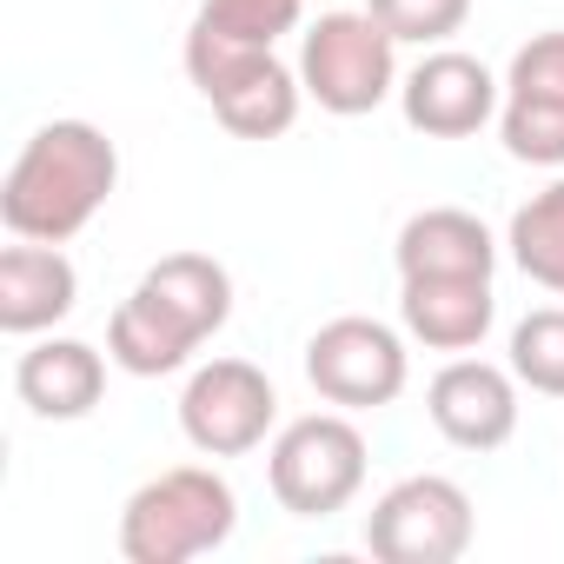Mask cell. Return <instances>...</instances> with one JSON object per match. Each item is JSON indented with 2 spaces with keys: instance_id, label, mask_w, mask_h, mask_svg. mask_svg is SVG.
Masks as SVG:
<instances>
[{
  "instance_id": "1",
  "label": "cell",
  "mask_w": 564,
  "mask_h": 564,
  "mask_svg": "<svg viewBox=\"0 0 564 564\" xmlns=\"http://www.w3.org/2000/svg\"><path fill=\"white\" fill-rule=\"evenodd\" d=\"M232 319V272L213 252H166L107 319V359L133 379L180 372Z\"/></svg>"
},
{
  "instance_id": "2",
  "label": "cell",
  "mask_w": 564,
  "mask_h": 564,
  "mask_svg": "<svg viewBox=\"0 0 564 564\" xmlns=\"http://www.w3.org/2000/svg\"><path fill=\"white\" fill-rule=\"evenodd\" d=\"M113 186H120V147L94 120H47L0 180V226L14 239L67 246L100 219Z\"/></svg>"
},
{
  "instance_id": "3",
  "label": "cell",
  "mask_w": 564,
  "mask_h": 564,
  "mask_svg": "<svg viewBox=\"0 0 564 564\" xmlns=\"http://www.w3.org/2000/svg\"><path fill=\"white\" fill-rule=\"evenodd\" d=\"M232 531H239V498L213 465H173L120 505L127 564H186L219 551Z\"/></svg>"
},
{
  "instance_id": "4",
  "label": "cell",
  "mask_w": 564,
  "mask_h": 564,
  "mask_svg": "<svg viewBox=\"0 0 564 564\" xmlns=\"http://www.w3.org/2000/svg\"><path fill=\"white\" fill-rule=\"evenodd\" d=\"M180 61H186V80L199 87V100L213 107V120L226 133H239V140H279V133H293L306 80H300V67H286L272 47H239V41L186 28Z\"/></svg>"
},
{
  "instance_id": "5",
  "label": "cell",
  "mask_w": 564,
  "mask_h": 564,
  "mask_svg": "<svg viewBox=\"0 0 564 564\" xmlns=\"http://www.w3.org/2000/svg\"><path fill=\"white\" fill-rule=\"evenodd\" d=\"M300 80L333 120L379 113L399 94V41L366 8H333L300 34Z\"/></svg>"
},
{
  "instance_id": "6",
  "label": "cell",
  "mask_w": 564,
  "mask_h": 564,
  "mask_svg": "<svg viewBox=\"0 0 564 564\" xmlns=\"http://www.w3.org/2000/svg\"><path fill=\"white\" fill-rule=\"evenodd\" d=\"M265 485L279 511L293 518H333L366 491V432L346 412H306L279 425L265 452Z\"/></svg>"
},
{
  "instance_id": "7",
  "label": "cell",
  "mask_w": 564,
  "mask_h": 564,
  "mask_svg": "<svg viewBox=\"0 0 564 564\" xmlns=\"http://www.w3.org/2000/svg\"><path fill=\"white\" fill-rule=\"evenodd\" d=\"M471 491L445 471H412L366 511V551L379 564H458L471 551Z\"/></svg>"
},
{
  "instance_id": "8",
  "label": "cell",
  "mask_w": 564,
  "mask_h": 564,
  "mask_svg": "<svg viewBox=\"0 0 564 564\" xmlns=\"http://www.w3.org/2000/svg\"><path fill=\"white\" fill-rule=\"evenodd\" d=\"M306 379L326 405L339 412H379L405 392L412 379V352H405V333L386 326V319H366V313H346V319H326L313 339H306Z\"/></svg>"
},
{
  "instance_id": "9",
  "label": "cell",
  "mask_w": 564,
  "mask_h": 564,
  "mask_svg": "<svg viewBox=\"0 0 564 564\" xmlns=\"http://www.w3.org/2000/svg\"><path fill=\"white\" fill-rule=\"evenodd\" d=\"M279 425V392L252 359H213L180 392V432L199 458H246Z\"/></svg>"
},
{
  "instance_id": "10",
  "label": "cell",
  "mask_w": 564,
  "mask_h": 564,
  "mask_svg": "<svg viewBox=\"0 0 564 564\" xmlns=\"http://www.w3.org/2000/svg\"><path fill=\"white\" fill-rule=\"evenodd\" d=\"M498 107H505V80L458 47H432L399 80V113L425 140H471L478 127L498 120Z\"/></svg>"
},
{
  "instance_id": "11",
  "label": "cell",
  "mask_w": 564,
  "mask_h": 564,
  "mask_svg": "<svg viewBox=\"0 0 564 564\" xmlns=\"http://www.w3.org/2000/svg\"><path fill=\"white\" fill-rule=\"evenodd\" d=\"M425 419L458 452H498L518 432V372L491 359H452L425 386Z\"/></svg>"
},
{
  "instance_id": "12",
  "label": "cell",
  "mask_w": 564,
  "mask_h": 564,
  "mask_svg": "<svg viewBox=\"0 0 564 564\" xmlns=\"http://www.w3.org/2000/svg\"><path fill=\"white\" fill-rule=\"evenodd\" d=\"M80 306V272L61 246L47 239H14L0 252V333L8 339H41Z\"/></svg>"
},
{
  "instance_id": "13",
  "label": "cell",
  "mask_w": 564,
  "mask_h": 564,
  "mask_svg": "<svg viewBox=\"0 0 564 564\" xmlns=\"http://www.w3.org/2000/svg\"><path fill=\"white\" fill-rule=\"evenodd\" d=\"M107 352H94L87 339H54V333H41L28 352H21V366H14V392H21V405L34 412V419H47V425H74V419H87L100 399H107Z\"/></svg>"
},
{
  "instance_id": "14",
  "label": "cell",
  "mask_w": 564,
  "mask_h": 564,
  "mask_svg": "<svg viewBox=\"0 0 564 564\" xmlns=\"http://www.w3.org/2000/svg\"><path fill=\"white\" fill-rule=\"evenodd\" d=\"M392 259H399V279H491L498 239L465 206H425L399 226Z\"/></svg>"
},
{
  "instance_id": "15",
  "label": "cell",
  "mask_w": 564,
  "mask_h": 564,
  "mask_svg": "<svg viewBox=\"0 0 564 564\" xmlns=\"http://www.w3.org/2000/svg\"><path fill=\"white\" fill-rule=\"evenodd\" d=\"M498 319L491 279H399V326L425 352H471Z\"/></svg>"
},
{
  "instance_id": "16",
  "label": "cell",
  "mask_w": 564,
  "mask_h": 564,
  "mask_svg": "<svg viewBox=\"0 0 564 564\" xmlns=\"http://www.w3.org/2000/svg\"><path fill=\"white\" fill-rule=\"evenodd\" d=\"M505 252H511V265L531 279V286H544V293L564 300V173L511 213Z\"/></svg>"
},
{
  "instance_id": "17",
  "label": "cell",
  "mask_w": 564,
  "mask_h": 564,
  "mask_svg": "<svg viewBox=\"0 0 564 564\" xmlns=\"http://www.w3.org/2000/svg\"><path fill=\"white\" fill-rule=\"evenodd\" d=\"M306 21V0H199L193 28L239 41V47H279L286 34H300Z\"/></svg>"
},
{
  "instance_id": "18",
  "label": "cell",
  "mask_w": 564,
  "mask_h": 564,
  "mask_svg": "<svg viewBox=\"0 0 564 564\" xmlns=\"http://www.w3.org/2000/svg\"><path fill=\"white\" fill-rule=\"evenodd\" d=\"M505 366L518 372V386H531L538 399H564V306H538L511 326Z\"/></svg>"
},
{
  "instance_id": "19",
  "label": "cell",
  "mask_w": 564,
  "mask_h": 564,
  "mask_svg": "<svg viewBox=\"0 0 564 564\" xmlns=\"http://www.w3.org/2000/svg\"><path fill=\"white\" fill-rule=\"evenodd\" d=\"M498 140L518 166H564V107L551 100H511L498 107Z\"/></svg>"
},
{
  "instance_id": "20",
  "label": "cell",
  "mask_w": 564,
  "mask_h": 564,
  "mask_svg": "<svg viewBox=\"0 0 564 564\" xmlns=\"http://www.w3.org/2000/svg\"><path fill=\"white\" fill-rule=\"evenodd\" d=\"M366 14L399 47H445L471 21V0H366Z\"/></svg>"
},
{
  "instance_id": "21",
  "label": "cell",
  "mask_w": 564,
  "mask_h": 564,
  "mask_svg": "<svg viewBox=\"0 0 564 564\" xmlns=\"http://www.w3.org/2000/svg\"><path fill=\"white\" fill-rule=\"evenodd\" d=\"M505 94L511 100H551V107H564V28H544V34H531L511 54Z\"/></svg>"
}]
</instances>
